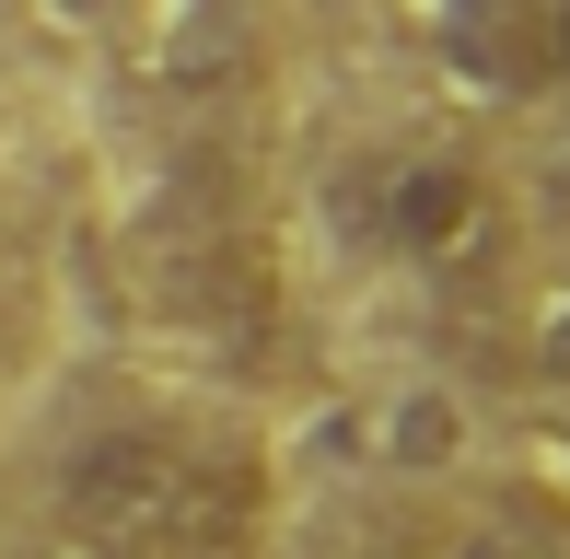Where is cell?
<instances>
[{
    "label": "cell",
    "instance_id": "obj_1",
    "mask_svg": "<svg viewBox=\"0 0 570 559\" xmlns=\"http://www.w3.org/2000/svg\"><path fill=\"white\" fill-rule=\"evenodd\" d=\"M47 513L82 559H256L268 513H279V478L233 420L117 409L59 443Z\"/></svg>",
    "mask_w": 570,
    "mask_h": 559
},
{
    "label": "cell",
    "instance_id": "obj_2",
    "mask_svg": "<svg viewBox=\"0 0 570 559\" xmlns=\"http://www.w3.org/2000/svg\"><path fill=\"white\" fill-rule=\"evenodd\" d=\"M338 222L361 234V257L454 280V268H478L501 245V175L465 140H384L338 175Z\"/></svg>",
    "mask_w": 570,
    "mask_h": 559
},
{
    "label": "cell",
    "instance_id": "obj_3",
    "mask_svg": "<svg viewBox=\"0 0 570 559\" xmlns=\"http://www.w3.org/2000/svg\"><path fill=\"white\" fill-rule=\"evenodd\" d=\"M443 70L489 106H535V94H570V0H443L431 23Z\"/></svg>",
    "mask_w": 570,
    "mask_h": 559
},
{
    "label": "cell",
    "instance_id": "obj_4",
    "mask_svg": "<svg viewBox=\"0 0 570 559\" xmlns=\"http://www.w3.org/2000/svg\"><path fill=\"white\" fill-rule=\"evenodd\" d=\"M431 559H570V490L535 467L512 478H478L454 501V524L431 537Z\"/></svg>",
    "mask_w": 570,
    "mask_h": 559
},
{
    "label": "cell",
    "instance_id": "obj_5",
    "mask_svg": "<svg viewBox=\"0 0 570 559\" xmlns=\"http://www.w3.org/2000/svg\"><path fill=\"white\" fill-rule=\"evenodd\" d=\"M524 373L548 396H570V280L559 292H535V315H524Z\"/></svg>",
    "mask_w": 570,
    "mask_h": 559
}]
</instances>
